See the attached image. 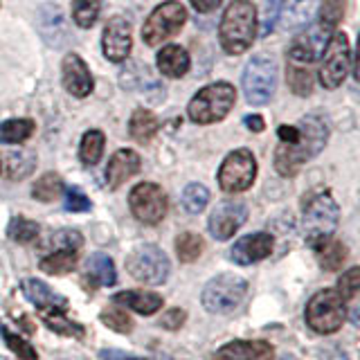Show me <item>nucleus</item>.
Wrapping results in <instances>:
<instances>
[{
    "instance_id": "8fccbe9b",
    "label": "nucleus",
    "mask_w": 360,
    "mask_h": 360,
    "mask_svg": "<svg viewBox=\"0 0 360 360\" xmlns=\"http://www.w3.org/2000/svg\"><path fill=\"white\" fill-rule=\"evenodd\" d=\"M243 124H245V127L250 129L252 133H262V131L266 129L264 117H259V115H248V117L243 120Z\"/></svg>"
},
{
    "instance_id": "ddd939ff",
    "label": "nucleus",
    "mask_w": 360,
    "mask_h": 360,
    "mask_svg": "<svg viewBox=\"0 0 360 360\" xmlns=\"http://www.w3.org/2000/svg\"><path fill=\"white\" fill-rule=\"evenodd\" d=\"M248 219L245 202L239 200H223L210 214V234L217 241H228L234 236V232L241 228Z\"/></svg>"
},
{
    "instance_id": "f704fd0d",
    "label": "nucleus",
    "mask_w": 360,
    "mask_h": 360,
    "mask_svg": "<svg viewBox=\"0 0 360 360\" xmlns=\"http://www.w3.org/2000/svg\"><path fill=\"white\" fill-rule=\"evenodd\" d=\"M101 11V0H72V18L82 30L93 27Z\"/></svg>"
},
{
    "instance_id": "1a4fd4ad",
    "label": "nucleus",
    "mask_w": 360,
    "mask_h": 360,
    "mask_svg": "<svg viewBox=\"0 0 360 360\" xmlns=\"http://www.w3.org/2000/svg\"><path fill=\"white\" fill-rule=\"evenodd\" d=\"M185 22H187V9L178 0H167V3L158 5L151 11V16L146 18L142 27V39L146 45L153 48V45H160L162 41L178 34Z\"/></svg>"
},
{
    "instance_id": "39448f33",
    "label": "nucleus",
    "mask_w": 360,
    "mask_h": 360,
    "mask_svg": "<svg viewBox=\"0 0 360 360\" xmlns=\"http://www.w3.org/2000/svg\"><path fill=\"white\" fill-rule=\"evenodd\" d=\"M243 95L245 101L252 106L268 104L275 95L277 88V65L273 59H268L264 54H257L248 61L243 77H241Z\"/></svg>"
},
{
    "instance_id": "473e14b6",
    "label": "nucleus",
    "mask_w": 360,
    "mask_h": 360,
    "mask_svg": "<svg viewBox=\"0 0 360 360\" xmlns=\"http://www.w3.org/2000/svg\"><path fill=\"white\" fill-rule=\"evenodd\" d=\"M202 250H205V243H202V239L194 232H185L176 239V252L183 264L196 262V259L202 255Z\"/></svg>"
},
{
    "instance_id": "79ce46f5",
    "label": "nucleus",
    "mask_w": 360,
    "mask_h": 360,
    "mask_svg": "<svg viewBox=\"0 0 360 360\" xmlns=\"http://www.w3.org/2000/svg\"><path fill=\"white\" fill-rule=\"evenodd\" d=\"M90 207H93V202H90V198L79 187L65 189V210L68 212H88Z\"/></svg>"
},
{
    "instance_id": "a211bd4d",
    "label": "nucleus",
    "mask_w": 360,
    "mask_h": 360,
    "mask_svg": "<svg viewBox=\"0 0 360 360\" xmlns=\"http://www.w3.org/2000/svg\"><path fill=\"white\" fill-rule=\"evenodd\" d=\"M214 360H275V349L266 340H232L219 349Z\"/></svg>"
},
{
    "instance_id": "0eeeda50",
    "label": "nucleus",
    "mask_w": 360,
    "mask_h": 360,
    "mask_svg": "<svg viewBox=\"0 0 360 360\" xmlns=\"http://www.w3.org/2000/svg\"><path fill=\"white\" fill-rule=\"evenodd\" d=\"M304 315L315 333H335L347 318V304L338 290H320L309 300Z\"/></svg>"
},
{
    "instance_id": "c756f323",
    "label": "nucleus",
    "mask_w": 360,
    "mask_h": 360,
    "mask_svg": "<svg viewBox=\"0 0 360 360\" xmlns=\"http://www.w3.org/2000/svg\"><path fill=\"white\" fill-rule=\"evenodd\" d=\"M286 82L288 88L292 90V95L297 97H309L313 93V75L297 63H288L286 68Z\"/></svg>"
},
{
    "instance_id": "9d476101",
    "label": "nucleus",
    "mask_w": 360,
    "mask_h": 360,
    "mask_svg": "<svg viewBox=\"0 0 360 360\" xmlns=\"http://www.w3.org/2000/svg\"><path fill=\"white\" fill-rule=\"evenodd\" d=\"M349 65H352V45H349L345 32H335L326 41V50L320 65V84L329 90L338 88L345 82Z\"/></svg>"
},
{
    "instance_id": "c03bdc74",
    "label": "nucleus",
    "mask_w": 360,
    "mask_h": 360,
    "mask_svg": "<svg viewBox=\"0 0 360 360\" xmlns=\"http://www.w3.org/2000/svg\"><path fill=\"white\" fill-rule=\"evenodd\" d=\"M185 318H187V313L183 311V309H172V311H167L162 318H160V324L162 329H169V331H176V329H180V326L185 324Z\"/></svg>"
},
{
    "instance_id": "f257e3e1",
    "label": "nucleus",
    "mask_w": 360,
    "mask_h": 360,
    "mask_svg": "<svg viewBox=\"0 0 360 360\" xmlns=\"http://www.w3.org/2000/svg\"><path fill=\"white\" fill-rule=\"evenodd\" d=\"M300 138L292 144H279L275 151V169L279 176L290 178L295 176L300 169L318 155L326 140H329V127L320 115H307L302 117L300 124Z\"/></svg>"
},
{
    "instance_id": "6e6552de",
    "label": "nucleus",
    "mask_w": 360,
    "mask_h": 360,
    "mask_svg": "<svg viewBox=\"0 0 360 360\" xmlns=\"http://www.w3.org/2000/svg\"><path fill=\"white\" fill-rule=\"evenodd\" d=\"M127 270L138 281H142V284L160 286L167 281L169 273H172V266H169V257L160 248L146 243V245H138L127 257Z\"/></svg>"
},
{
    "instance_id": "a878e982",
    "label": "nucleus",
    "mask_w": 360,
    "mask_h": 360,
    "mask_svg": "<svg viewBox=\"0 0 360 360\" xmlns=\"http://www.w3.org/2000/svg\"><path fill=\"white\" fill-rule=\"evenodd\" d=\"M315 255H318V262L324 270H340L342 264L347 262V245L342 241H335V239H324L320 243L313 245Z\"/></svg>"
},
{
    "instance_id": "aec40b11",
    "label": "nucleus",
    "mask_w": 360,
    "mask_h": 360,
    "mask_svg": "<svg viewBox=\"0 0 360 360\" xmlns=\"http://www.w3.org/2000/svg\"><path fill=\"white\" fill-rule=\"evenodd\" d=\"M20 290L32 304H37V309H43V311H65L68 309L65 297L59 295V292H54L48 284H43L39 279H22Z\"/></svg>"
},
{
    "instance_id": "37998d69",
    "label": "nucleus",
    "mask_w": 360,
    "mask_h": 360,
    "mask_svg": "<svg viewBox=\"0 0 360 360\" xmlns=\"http://www.w3.org/2000/svg\"><path fill=\"white\" fill-rule=\"evenodd\" d=\"M50 243L54 248H72V250H79L84 243V236L77 230H59L50 236Z\"/></svg>"
},
{
    "instance_id": "b1692460",
    "label": "nucleus",
    "mask_w": 360,
    "mask_h": 360,
    "mask_svg": "<svg viewBox=\"0 0 360 360\" xmlns=\"http://www.w3.org/2000/svg\"><path fill=\"white\" fill-rule=\"evenodd\" d=\"M112 300H115V304H124V307L142 315H153L162 309V297L151 290H122Z\"/></svg>"
},
{
    "instance_id": "e433bc0d",
    "label": "nucleus",
    "mask_w": 360,
    "mask_h": 360,
    "mask_svg": "<svg viewBox=\"0 0 360 360\" xmlns=\"http://www.w3.org/2000/svg\"><path fill=\"white\" fill-rule=\"evenodd\" d=\"M37 167V155L30 151H14L7 158V176L11 180H22Z\"/></svg>"
},
{
    "instance_id": "3c124183",
    "label": "nucleus",
    "mask_w": 360,
    "mask_h": 360,
    "mask_svg": "<svg viewBox=\"0 0 360 360\" xmlns=\"http://www.w3.org/2000/svg\"><path fill=\"white\" fill-rule=\"evenodd\" d=\"M284 360H295V358H288V356H286V358H284Z\"/></svg>"
},
{
    "instance_id": "a18cd8bd",
    "label": "nucleus",
    "mask_w": 360,
    "mask_h": 360,
    "mask_svg": "<svg viewBox=\"0 0 360 360\" xmlns=\"http://www.w3.org/2000/svg\"><path fill=\"white\" fill-rule=\"evenodd\" d=\"M277 16H279V0H268L266 9H264V30H262V34H268L270 30L275 27Z\"/></svg>"
},
{
    "instance_id": "20e7f679",
    "label": "nucleus",
    "mask_w": 360,
    "mask_h": 360,
    "mask_svg": "<svg viewBox=\"0 0 360 360\" xmlns=\"http://www.w3.org/2000/svg\"><path fill=\"white\" fill-rule=\"evenodd\" d=\"M338 219H340V210L338 202L329 191H318V194L309 196V200L304 202V236L307 243L313 248L315 243H320L335 232Z\"/></svg>"
},
{
    "instance_id": "5701e85b",
    "label": "nucleus",
    "mask_w": 360,
    "mask_h": 360,
    "mask_svg": "<svg viewBox=\"0 0 360 360\" xmlns=\"http://www.w3.org/2000/svg\"><path fill=\"white\" fill-rule=\"evenodd\" d=\"M86 279H88L90 288L115 284L117 273H115V266H112V259L104 252H95L86 264Z\"/></svg>"
},
{
    "instance_id": "09e8293b",
    "label": "nucleus",
    "mask_w": 360,
    "mask_h": 360,
    "mask_svg": "<svg viewBox=\"0 0 360 360\" xmlns=\"http://www.w3.org/2000/svg\"><path fill=\"white\" fill-rule=\"evenodd\" d=\"M221 3L223 0H191V5H194L198 14H210V11H214Z\"/></svg>"
},
{
    "instance_id": "7ed1b4c3",
    "label": "nucleus",
    "mask_w": 360,
    "mask_h": 360,
    "mask_svg": "<svg viewBox=\"0 0 360 360\" xmlns=\"http://www.w3.org/2000/svg\"><path fill=\"white\" fill-rule=\"evenodd\" d=\"M236 101V90L228 82H217L200 88L189 101L187 115L194 124H214L225 120Z\"/></svg>"
},
{
    "instance_id": "2eb2a0df",
    "label": "nucleus",
    "mask_w": 360,
    "mask_h": 360,
    "mask_svg": "<svg viewBox=\"0 0 360 360\" xmlns=\"http://www.w3.org/2000/svg\"><path fill=\"white\" fill-rule=\"evenodd\" d=\"M273 245H275V241L268 232H255V234L241 236V239L232 245L230 257L234 264L250 266V264H257V262H262V259L270 257Z\"/></svg>"
},
{
    "instance_id": "423d86ee",
    "label": "nucleus",
    "mask_w": 360,
    "mask_h": 360,
    "mask_svg": "<svg viewBox=\"0 0 360 360\" xmlns=\"http://www.w3.org/2000/svg\"><path fill=\"white\" fill-rule=\"evenodd\" d=\"M248 292V281L239 275L223 273L207 281V286L202 288V307L210 313H232L241 307V302Z\"/></svg>"
},
{
    "instance_id": "49530a36",
    "label": "nucleus",
    "mask_w": 360,
    "mask_h": 360,
    "mask_svg": "<svg viewBox=\"0 0 360 360\" xmlns=\"http://www.w3.org/2000/svg\"><path fill=\"white\" fill-rule=\"evenodd\" d=\"M277 135H279L281 144H292V142H297V138H300V129L297 127H288V124H281V127L277 129Z\"/></svg>"
},
{
    "instance_id": "de8ad7c7",
    "label": "nucleus",
    "mask_w": 360,
    "mask_h": 360,
    "mask_svg": "<svg viewBox=\"0 0 360 360\" xmlns=\"http://www.w3.org/2000/svg\"><path fill=\"white\" fill-rule=\"evenodd\" d=\"M99 360H149V358H140V356H131V354H124L117 352V349H104L99 354Z\"/></svg>"
},
{
    "instance_id": "603ef678",
    "label": "nucleus",
    "mask_w": 360,
    "mask_h": 360,
    "mask_svg": "<svg viewBox=\"0 0 360 360\" xmlns=\"http://www.w3.org/2000/svg\"><path fill=\"white\" fill-rule=\"evenodd\" d=\"M0 360H5V358H0Z\"/></svg>"
},
{
    "instance_id": "393cba45",
    "label": "nucleus",
    "mask_w": 360,
    "mask_h": 360,
    "mask_svg": "<svg viewBox=\"0 0 360 360\" xmlns=\"http://www.w3.org/2000/svg\"><path fill=\"white\" fill-rule=\"evenodd\" d=\"M79 250L72 248H54V252L41 259V270L48 275H68L77 268Z\"/></svg>"
},
{
    "instance_id": "cd10ccee",
    "label": "nucleus",
    "mask_w": 360,
    "mask_h": 360,
    "mask_svg": "<svg viewBox=\"0 0 360 360\" xmlns=\"http://www.w3.org/2000/svg\"><path fill=\"white\" fill-rule=\"evenodd\" d=\"M104 144H106V135L99 129L88 131L82 138V146H79V158L86 167H95L101 160V153H104Z\"/></svg>"
},
{
    "instance_id": "a19ab883",
    "label": "nucleus",
    "mask_w": 360,
    "mask_h": 360,
    "mask_svg": "<svg viewBox=\"0 0 360 360\" xmlns=\"http://www.w3.org/2000/svg\"><path fill=\"white\" fill-rule=\"evenodd\" d=\"M358 290H360V268H352L338 281V295L347 304L358 297Z\"/></svg>"
},
{
    "instance_id": "c85d7f7f",
    "label": "nucleus",
    "mask_w": 360,
    "mask_h": 360,
    "mask_svg": "<svg viewBox=\"0 0 360 360\" xmlns=\"http://www.w3.org/2000/svg\"><path fill=\"white\" fill-rule=\"evenodd\" d=\"M37 124L32 120H7L0 124V142L3 144H20L32 138Z\"/></svg>"
},
{
    "instance_id": "dca6fc26",
    "label": "nucleus",
    "mask_w": 360,
    "mask_h": 360,
    "mask_svg": "<svg viewBox=\"0 0 360 360\" xmlns=\"http://www.w3.org/2000/svg\"><path fill=\"white\" fill-rule=\"evenodd\" d=\"M61 79L63 88L70 95L84 99L93 93V75H90L86 61L79 54H65V59L61 63Z\"/></svg>"
},
{
    "instance_id": "9b49d317",
    "label": "nucleus",
    "mask_w": 360,
    "mask_h": 360,
    "mask_svg": "<svg viewBox=\"0 0 360 360\" xmlns=\"http://www.w3.org/2000/svg\"><path fill=\"white\" fill-rule=\"evenodd\" d=\"M257 160L248 149H234L219 169V185L228 194H241L255 183Z\"/></svg>"
},
{
    "instance_id": "58836bf2",
    "label": "nucleus",
    "mask_w": 360,
    "mask_h": 360,
    "mask_svg": "<svg viewBox=\"0 0 360 360\" xmlns=\"http://www.w3.org/2000/svg\"><path fill=\"white\" fill-rule=\"evenodd\" d=\"M0 335H3V340L7 342V347L14 352L20 360H39L37 356V349H34L27 340H22L20 335H16L14 331H9L5 324H0Z\"/></svg>"
},
{
    "instance_id": "6ab92c4d",
    "label": "nucleus",
    "mask_w": 360,
    "mask_h": 360,
    "mask_svg": "<svg viewBox=\"0 0 360 360\" xmlns=\"http://www.w3.org/2000/svg\"><path fill=\"white\" fill-rule=\"evenodd\" d=\"M140 155L131 151V149H120L112 153V158L108 160V167H106V183L110 189H117L127 183L129 178H133L135 174L140 172Z\"/></svg>"
},
{
    "instance_id": "f8f14e48",
    "label": "nucleus",
    "mask_w": 360,
    "mask_h": 360,
    "mask_svg": "<svg viewBox=\"0 0 360 360\" xmlns=\"http://www.w3.org/2000/svg\"><path fill=\"white\" fill-rule=\"evenodd\" d=\"M129 205L133 217L140 223L146 225H158L167 217V194L162 187H158L155 183H140L131 189L129 194Z\"/></svg>"
},
{
    "instance_id": "7c9ffc66",
    "label": "nucleus",
    "mask_w": 360,
    "mask_h": 360,
    "mask_svg": "<svg viewBox=\"0 0 360 360\" xmlns=\"http://www.w3.org/2000/svg\"><path fill=\"white\" fill-rule=\"evenodd\" d=\"M43 322L59 335H68V338H82L84 335V326L77 324L70 318H65L63 311H45L43 313Z\"/></svg>"
},
{
    "instance_id": "f3484780",
    "label": "nucleus",
    "mask_w": 360,
    "mask_h": 360,
    "mask_svg": "<svg viewBox=\"0 0 360 360\" xmlns=\"http://www.w3.org/2000/svg\"><path fill=\"white\" fill-rule=\"evenodd\" d=\"M329 34H324L318 25L311 27L309 32L300 34L288 48V59L290 63H313L320 59V54L326 48Z\"/></svg>"
},
{
    "instance_id": "bb28decb",
    "label": "nucleus",
    "mask_w": 360,
    "mask_h": 360,
    "mask_svg": "<svg viewBox=\"0 0 360 360\" xmlns=\"http://www.w3.org/2000/svg\"><path fill=\"white\" fill-rule=\"evenodd\" d=\"M158 127H160V122H158V117L153 115L151 110H146V108H138V110H133V115H131V122H129V133H131V138L135 142H149L153 135L158 133Z\"/></svg>"
},
{
    "instance_id": "4468645a",
    "label": "nucleus",
    "mask_w": 360,
    "mask_h": 360,
    "mask_svg": "<svg viewBox=\"0 0 360 360\" xmlns=\"http://www.w3.org/2000/svg\"><path fill=\"white\" fill-rule=\"evenodd\" d=\"M131 45H133V37H131L129 20L122 16H112L106 22L104 34H101V50H104V56L112 63H122L131 54Z\"/></svg>"
},
{
    "instance_id": "4be33fe9",
    "label": "nucleus",
    "mask_w": 360,
    "mask_h": 360,
    "mask_svg": "<svg viewBox=\"0 0 360 360\" xmlns=\"http://www.w3.org/2000/svg\"><path fill=\"white\" fill-rule=\"evenodd\" d=\"M189 54L185 48L180 45H165V48L158 52V70H160L165 77L172 79H180L189 72Z\"/></svg>"
},
{
    "instance_id": "2f4dec72",
    "label": "nucleus",
    "mask_w": 360,
    "mask_h": 360,
    "mask_svg": "<svg viewBox=\"0 0 360 360\" xmlns=\"http://www.w3.org/2000/svg\"><path fill=\"white\" fill-rule=\"evenodd\" d=\"M345 7H347V0H324L322 7H320L318 27L331 37L333 30L338 27V22H340L342 16H345Z\"/></svg>"
},
{
    "instance_id": "c9c22d12",
    "label": "nucleus",
    "mask_w": 360,
    "mask_h": 360,
    "mask_svg": "<svg viewBox=\"0 0 360 360\" xmlns=\"http://www.w3.org/2000/svg\"><path fill=\"white\" fill-rule=\"evenodd\" d=\"M61 191H63V180L61 176H56V174H45L37 180V185H34L32 189V196L41 200V202H52L61 196Z\"/></svg>"
},
{
    "instance_id": "4c0bfd02",
    "label": "nucleus",
    "mask_w": 360,
    "mask_h": 360,
    "mask_svg": "<svg viewBox=\"0 0 360 360\" xmlns=\"http://www.w3.org/2000/svg\"><path fill=\"white\" fill-rule=\"evenodd\" d=\"M210 202V191L205 185L200 183H191L185 187L183 191V207L189 212V214H200L202 210L207 207Z\"/></svg>"
},
{
    "instance_id": "ea45409f",
    "label": "nucleus",
    "mask_w": 360,
    "mask_h": 360,
    "mask_svg": "<svg viewBox=\"0 0 360 360\" xmlns=\"http://www.w3.org/2000/svg\"><path fill=\"white\" fill-rule=\"evenodd\" d=\"M101 322H104L108 329L112 331H117V333H129L133 329V320L129 318V313L127 311H122V309H106V311H101Z\"/></svg>"
},
{
    "instance_id": "72a5a7b5",
    "label": "nucleus",
    "mask_w": 360,
    "mask_h": 360,
    "mask_svg": "<svg viewBox=\"0 0 360 360\" xmlns=\"http://www.w3.org/2000/svg\"><path fill=\"white\" fill-rule=\"evenodd\" d=\"M39 232H41L39 223L37 221H30L25 217L11 219L9 228H7L9 239L16 241V243H34V241L39 239Z\"/></svg>"
},
{
    "instance_id": "f03ea898",
    "label": "nucleus",
    "mask_w": 360,
    "mask_h": 360,
    "mask_svg": "<svg viewBox=\"0 0 360 360\" xmlns=\"http://www.w3.org/2000/svg\"><path fill=\"white\" fill-rule=\"evenodd\" d=\"M257 37V9L250 0H232L219 25V39L228 54L250 50Z\"/></svg>"
},
{
    "instance_id": "412c9836",
    "label": "nucleus",
    "mask_w": 360,
    "mask_h": 360,
    "mask_svg": "<svg viewBox=\"0 0 360 360\" xmlns=\"http://www.w3.org/2000/svg\"><path fill=\"white\" fill-rule=\"evenodd\" d=\"M318 5H320V0H279L277 20L281 22V27H286V30L302 27L313 18Z\"/></svg>"
}]
</instances>
